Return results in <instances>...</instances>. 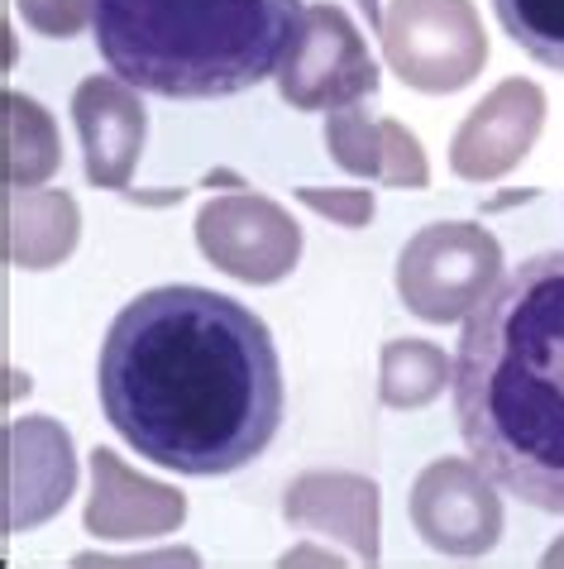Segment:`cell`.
<instances>
[{
    "mask_svg": "<svg viewBox=\"0 0 564 569\" xmlns=\"http://www.w3.org/2000/svg\"><path fill=\"white\" fill-rule=\"evenodd\" d=\"M97 392L124 446L192 479L244 469L282 426V363L269 326L197 282L149 288L115 316Z\"/></svg>",
    "mask_w": 564,
    "mask_h": 569,
    "instance_id": "1",
    "label": "cell"
},
{
    "mask_svg": "<svg viewBox=\"0 0 564 569\" xmlns=\"http://www.w3.org/2000/svg\"><path fill=\"white\" fill-rule=\"evenodd\" d=\"M450 392L483 473L564 517V249L522 259L464 316Z\"/></svg>",
    "mask_w": 564,
    "mask_h": 569,
    "instance_id": "2",
    "label": "cell"
},
{
    "mask_svg": "<svg viewBox=\"0 0 564 569\" xmlns=\"http://www.w3.org/2000/svg\"><path fill=\"white\" fill-rule=\"evenodd\" d=\"M302 10V0H97L91 29L130 87L168 101H215L282 68Z\"/></svg>",
    "mask_w": 564,
    "mask_h": 569,
    "instance_id": "3",
    "label": "cell"
},
{
    "mask_svg": "<svg viewBox=\"0 0 564 569\" xmlns=\"http://www.w3.org/2000/svg\"><path fill=\"white\" fill-rule=\"evenodd\" d=\"M503 278V244L479 220L421 226L397 254L402 307L431 326H454Z\"/></svg>",
    "mask_w": 564,
    "mask_h": 569,
    "instance_id": "4",
    "label": "cell"
},
{
    "mask_svg": "<svg viewBox=\"0 0 564 569\" xmlns=\"http://www.w3.org/2000/svg\"><path fill=\"white\" fill-rule=\"evenodd\" d=\"M379 39L387 68L426 97L464 91L489 62V34L474 0H387Z\"/></svg>",
    "mask_w": 564,
    "mask_h": 569,
    "instance_id": "5",
    "label": "cell"
},
{
    "mask_svg": "<svg viewBox=\"0 0 564 569\" xmlns=\"http://www.w3.org/2000/svg\"><path fill=\"white\" fill-rule=\"evenodd\" d=\"M379 91L373 62L359 24L340 6H306L288 58L278 68V97L292 110H340Z\"/></svg>",
    "mask_w": 564,
    "mask_h": 569,
    "instance_id": "6",
    "label": "cell"
},
{
    "mask_svg": "<svg viewBox=\"0 0 564 569\" xmlns=\"http://www.w3.org/2000/svg\"><path fill=\"white\" fill-rule=\"evenodd\" d=\"M197 249L215 273L273 288L302 259V226L273 197L230 187L197 211Z\"/></svg>",
    "mask_w": 564,
    "mask_h": 569,
    "instance_id": "7",
    "label": "cell"
},
{
    "mask_svg": "<svg viewBox=\"0 0 564 569\" xmlns=\"http://www.w3.org/2000/svg\"><path fill=\"white\" fill-rule=\"evenodd\" d=\"M416 536L435 556L474 560L503 541V498L479 460H431L406 498Z\"/></svg>",
    "mask_w": 564,
    "mask_h": 569,
    "instance_id": "8",
    "label": "cell"
},
{
    "mask_svg": "<svg viewBox=\"0 0 564 569\" xmlns=\"http://www.w3.org/2000/svg\"><path fill=\"white\" fill-rule=\"evenodd\" d=\"M545 130V91L526 77H507L464 116L450 139V168L464 182H497L536 149Z\"/></svg>",
    "mask_w": 564,
    "mask_h": 569,
    "instance_id": "9",
    "label": "cell"
},
{
    "mask_svg": "<svg viewBox=\"0 0 564 569\" xmlns=\"http://www.w3.org/2000/svg\"><path fill=\"white\" fill-rule=\"evenodd\" d=\"M77 488L72 436L53 417H20L6 426V536L43 527Z\"/></svg>",
    "mask_w": 564,
    "mask_h": 569,
    "instance_id": "10",
    "label": "cell"
},
{
    "mask_svg": "<svg viewBox=\"0 0 564 569\" xmlns=\"http://www.w3.org/2000/svg\"><path fill=\"white\" fill-rule=\"evenodd\" d=\"M72 120L87 153V182L105 187V192H124L149 134L139 87H130L124 77H87L72 91Z\"/></svg>",
    "mask_w": 564,
    "mask_h": 569,
    "instance_id": "11",
    "label": "cell"
},
{
    "mask_svg": "<svg viewBox=\"0 0 564 569\" xmlns=\"http://www.w3.org/2000/svg\"><path fill=\"white\" fill-rule=\"evenodd\" d=\"M87 531L97 541H153L187 521V498L159 479H139L115 450H91V502Z\"/></svg>",
    "mask_w": 564,
    "mask_h": 569,
    "instance_id": "12",
    "label": "cell"
},
{
    "mask_svg": "<svg viewBox=\"0 0 564 569\" xmlns=\"http://www.w3.org/2000/svg\"><path fill=\"white\" fill-rule=\"evenodd\" d=\"M282 517L302 531L331 536L354 550V560H379V483L344 469L296 473L282 493Z\"/></svg>",
    "mask_w": 564,
    "mask_h": 569,
    "instance_id": "13",
    "label": "cell"
},
{
    "mask_svg": "<svg viewBox=\"0 0 564 569\" xmlns=\"http://www.w3.org/2000/svg\"><path fill=\"white\" fill-rule=\"evenodd\" d=\"M82 211L68 192H34V187H10L6 192V259L24 273L58 268L77 249Z\"/></svg>",
    "mask_w": 564,
    "mask_h": 569,
    "instance_id": "14",
    "label": "cell"
},
{
    "mask_svg": "<svg viewBox=\"0 0 564 569\" xmlns=\"http://www.w3.org/2000/svg\"><path fill=\"white\" fill-rule=\"evenodd\" d=\"M0 168H6V187H39L62 168L58 124L24 91L0 97Z\"/></svg>",
    "mask_w": 564,
    "mask_h": 569,
    "instance_id": "15",
    "label": "cell"
},
{
    "mask_svg": "<svg viewBox=\"0 0 564 569\" xmlns=\"http://www.w3.org/2000/svg\"><path fill=\"white\" fill-rule=\"evenodd\" d=\"M454 363L445 359L441 345L431 340H387L383 359H379V398L393 412H416V407H431L441 392L450 388Z\"/></svg>",
    "mask_w": 564,
    "mask_h": 569,
    "instance_id": "16",
    "label": "cell"
},
{
    "mask_svg": "<svg viewBox=\"0 0 564 569\" xmlns=\"http://www.w3.org/2000/svg\"><path fill=\"white\" fill-rule=\"evenodd\" d=\"M493 10L512 43L564 77V0H493Z\"/></svg>",
    "mask_w": 564,
    "mask_h": 569,
    "instance_id": "17",
    "label": "cell"
},
{
    "mask_svg": "<svg viewBox=\"0 0 564 569\" xmlns=\"http://www.w3.org/2000/svg\"><path fill=\"white\" fill-rule=\"evenodd\" d=\"M325 149L331 158L354 172V178H379L383 172V120H369L364 106H340L325 120Z\"/></svg>",
    "mask_w": 564,
    "mask_h": 569,
    "instance_id": "18",
    "label": "cell"
},
{
    "mask_svg": "<svg viewBox=\"0 0 564 569\" xmlns=\"http://www.w3.org/2000/svg\"><path fill=\"white\" fill-rule=\"evenodd\" d=\"M379 182L387 187H426L431 182V163L421 139L406 130L402 120H383V172Z\"/></svg>",
    "mask_w": 564,
    "mask_h": 569,
    "instance_id": "19",
    "label": "cell"
},
{
    "mask_svg": "<svg viewBox=\"0 0 564 569\" xmlns=\"http://www.w3.org/2000/svg\"><path fill=\"white\" fill-rule=\"evenodd\" d=\"M14 10L43 39H77L97 14V0H14Z\"/></svg>",
    "mask_w": 564,
    "mask_h": 569,
    "instance_id": "20",
    "label": "cell"
},
{
    "mask_svg": "<svg viewBox=\"0 0 564 569\" xmlns=\"http://www.w3.org/2000/svg\"><path fill=\"white\" fill-rule=\"evenodd\" d=\"M296 201L344 230H359L373 220V197L364 187H296Z\"/></svg>",
    "mask_w": 564,
    "mask_h": 569,
    "instance_id": "21",
    "label": "cell"
},
{
    "mask_svg": "<svg viewBox=\"0 0 564 569\" xmlns=\"http://www.w3.org/2000/svg\"><path fill=\"white\" fill-rule=\"evenodd\" d=\"M359 10L369 14V29H383V6L379 0H359Z\"/></svg>",
    "mask_w": 564,
    "mask_h": 569,
    "instance_id": "22",
    "label": "cell"
},
{
    "mask_svg": "<svg viewBox=\"0 0 564 569\" xmlns=\"http://www.w3.org/2000/svg\"><path fill=\"white\" fill-rule=\"evenodd\" d=\"M545 565H564V536H560L551 550H545Z\"/></svg>",
    "mask_w": 564,
    "mask_h": 569,
    "instance_id": "23",
    "label": "cell"
}]
</instances>
